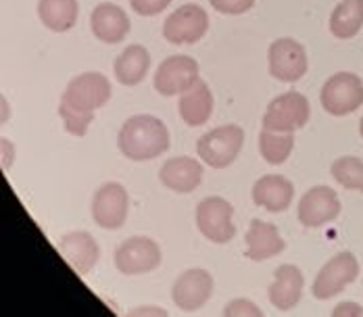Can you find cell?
<instances>
[{
  "label": "cell",
  "mask_w": 363,
  "mask_h": 317,
  "mask_svg": "<svg viewBox=\"0 0 363 317\" xmlns=\"http://www.w3.org/2000/svg\"><path fill=\"white\" fill-rule=\"evenodd\" d=\"M245 144V130L240 126H221L205 136H201L196 142V150L201 161H205L213 169H225L230 167Z\"/></svg>",
  "instance_id": "3957f363"
},
{
  "label": "cell",
  "mask_w": 363,
  "mask_h": 317,
  "mask_svg": "<svg viewBox=\"0 0 363 317\" xmlns=\"http://www.w3.org/2000/svg\"><path fill=\"white\" fill-rule=\"evenodd\" d=\"M363 28V0H342L330 17V32L338 40H349Z\"/></svg>",
  "instance_id": "cb8c5ba5"
},
{
  "label": "cell",
  "mask_w": 363,
  "mask_h": 317,
  "mask_svg": "<svg viewBox=\"0 0 363 317\" xmlns=\"http://www.w3.org/2000/svg\"><path fill=\"white\" fill-rule=\"evenodd\" d=\"M332 177L347 190L363 192V161L357 157H340L332 165Z\"/></svg>",
  "instance_id": "484cf974"
},
{
  "label": "cell",
  "mask_w": 363,
  "mask_h": 317,
  "mask_svg": "<svg viewBox=\"0 0 363 317\" xmlns=\"http://www.w3.org/2000/svg\"><path fill=\"white\" fill-rule=\"evenodd\" d=\"M209 30V15L199 4H182L163 23V38L169 44H196Z\"/></svg>",
  "instance_id": "30bf717a"
},
{
  "label": "cell",
  "mask_w": 363,
  "mask_h": 317,
  "mask_svg": "<svg viewBox=\"0 0 363 317\" xmlns=\"http://www.w3.org/2000/svg\"><path fill=\"white\" fill-rule=\"evenodd\" d=\"M117 146L130 161H152L169 148L167 126L152 115H134L121 126Z\"/></svg>",
  "instance_id": "7a4b0ae2"
},
{
  "label": "cell",
  "mask_w": 363,
  "mask_h": 317,
  "mask_svg": "<svg viewBox=\"0 0 363 317\" xmlns=\"http://www.w3.org/2000/svg\"><path fill=\"white\" fill-rule=\"evenodd\" d=\"M213 294V278L207 269H188L172 288V299L182 311H196L201 309Z\"/></svg>",
  "instance_id": "5bb4252c"
},
{
  "label": "cell",
  "mask_w": 363,
  "mask_h": 317,
  "mask_svg": "<svg viewBox=\"0 0 363 317\" xmlns=\"http://www.w3.org/2000/svg\"><path fill=\"white\" fill-rule=\"evenodd\" d=\"M59 252L77 274H88L101 259V247L88 232H69L59 240Z\"/></svg>",
  "instance_id": "e0dca14e"
},
{
  "label": "cell",
  "mask_w": 363,
  "mask_h": 317,
  "mask_svg": "<svg viewBox=\"0 0 363 317\" xmlns=\"http://www.w3.org/2000/svg\"><path fill=\"white\" fill-rule=\"evenodd\" d=\"M213 11H218L221 15H242L247 11H251L255 0H209Z\"/></svg>",
  "instance_id": "83f0119b"
},
{
  "label": "cell",
  "mask_w": 363,
  "mask_h": 317,
  "mask_svg": "<svg viewBox=\"0 0 363 317\" xmlns=\"http://www.w3.org/2000/svg\"><path fill=\"white\" fill-rule=\"evenodd\" d=\"M292 148H294V134L284 132H269L261 130L259 134V152L269 165H282L289 161Z\"/></svg>",
  "instance_id": "d4e9b609"
},
{
  "label": "cell",
  "mask_w": 363,
  "mask_h": 317,
  "mask_svg": "<svg viewBox=\"0 0 363 317\" xmlns=\"http://www.w3.org/2000/svg\"><path fill=\"white\" fill-rule=\"evenodd\" d=\"M225 317H263V311L247 299H236L223 307Z\"/></svg>",
  "instance_id": "4316f807"
},
{
  "label": "cell",
  "mask_w": 363,
  "mask_h": 317,
  "mask_svg": "<svg viewBox=\"0 0 363 317\" xmlns=\"http://www.w3.org/2000/svg\"><path fill=\"white\" fill-rule=\"evenodd\" d=\"M340 213V201L328 186H315L307 190L298 201V221L305 228H322L334 221Z\"/></svg>",
  "instance_id": "4fadbf2b"
},
{
  "label": "cell",
  "mask_w": 363,
  "mask_h": 317,
  "mask_svg": "<svg viewBox=\"0 0 363 317\" xmlns=\"http://www.w3.org/2000/svg\"><path fill=\"white\" fill-rule=\"evenodd\" d=\"M267 59H269L272 77L286 82V84L298 82L307 73V65H309L303 44L292 38H280L272 42Z\"/></svg>",
  "instance_id": "8fae6325"
},
{
  "label": "cell",
  "mask_w": 363,
  "mask_h": 317,
  "mask_svg": "<svg viewBox=\"0 0 363 317\" xmlns=\"http://www.w3.org/2000/svg\"><path fill=\"white\" fill-rule=\"evenodd\" d=\"M359 134H362V138H363V117H362V121H359Z\"/></svg>",
  "instance_id": "1f68e13d"
},
{
  "label": "cell",
  "mask_w": 363,
  "mask_h": 317,
  "mask_svg": "<svg viewBox=\"0 0 363 317\" xmlns=\"http://www.w3.org/2000/svg\"><path fill=\"white\" fill-rule=\"evenodd\" d=\"M322 106L334 117L351 115L363 105V79L351 71L334 73L322 88Z\"/></svg>",
  "instance_id": "277c9868"
},
{
  "label": "cell",
  "mask_w": 363,
  "mask_h": 317,
  "mask_svg": "<svg viewBox=\"0 0 363 317\" xmlns=\"http://www.w3.org/2000/svg\"><path fill=\"white\" fill-rule=\"evenodd\" d=\"M232 217L234 207L225 199L209 196L196 207V228L213 245H225L236 236V226Z\"/></svg>",
  "instance_id": "8992f818"
},
{
  "label": "cell",
  "mask_w": 363,
  "mask_h": 317,
  "mask_svg": "<svg viewBox=\"0 0 363 317\" xmlns=\"http://www.w3.org/2000/svg\"><path fill=\"white\" fill-rule=\"evenodd\" d=\"M111 94V82L103 73L88 71L73 77L59 105V115L65 123V130L72 136H86L90 123L94 121L96 109L107 105Z\"/></svg>",
  "instance_id": "6da1fadb"
},
{
  "label": "cell",
  "mask_w": 363,
  "mask_h": 317,
  "mask_svg": "<svg viewBox=\"0 0 363 317\" xmlns=\"http://www.w3.org/2000/svg\"><path fill=\"white\" fill-rule=\"evenodd\" d=\"M159 179L178 194H190L203 182V165L192 157H174L159 169Z\"/></svg>",
  "instance_id": "2e32d148"
},
{
  "label": "cell",
  "mask_w": 363,
  "mask_h": 317,
  "mask_svg": "<svg viewBox=\"0 0 363 317\" xmlns=\"http://www.w3.org/2000/svg\"><path fill=\"white\" fill-rule=\"evenodd\" d=\"M115 77L123 86H138L150 69V55L145 46L132 44L115 61Z\"/></svg>",
  "instance_id": "7402d4cb"
},
{
  "label": "cell",
  "mask_w": 363,
  "mask_h": 317,
  "mask_svg": "<svg viewBox=\"0 0 363 317\" xmlns=\"http://www.w3.org/2000/svg\"><path fill=\"white\" fill-rule=\"evenodd\" d=\"M161 248L146 236H132L115 250V267L123 276H143L161 265Z\"/></svg>",
  "instance_id": "52a82bcc"
},
{
  "label": "cell",
  "mask_w": 363,
  "mask_h": 317,
  "mask_svg": "<svg viewBox=\"0 0 363 317\" xmlns=\"http://www.w3.org/2000/svg\"><path fill=\"white\" fill-rule=\"evenodd\" d=\"M359 276V263L353 252H338L320 269L313 282V296L318 301H328L340 294L349 284H353Z\"/></svg>",
  "instance_id": "ba28073f"
},
{
  "label": "cell",
  "mask_w": 363,
  "mask_h": 317,
  "mask_svg": "<svg viewBox=\"0 0 363 317\" xmlns=\"http://www.w3.org/2000/svg\"><path fill=\"white\" fill-rule=\"evenodd\" d=\"M169 4L172 0H130L132 11H136L140 17H155L163 13Z\"/></svg>",
  "instance_id": "f1b7e54d"
},
{
  "label": "cell",
  "mask_w": 363,
  "mask_h": 317,
  "mask_svg": "<svg viewBox=\"0 0 363 317\" xmlns=\"http://www.w3.org/2000/svg\"><path fill=\"white\" fill-rule=\"evenodd\" d=\"M77 0H38V17L50 32L65 34L77 21Z\"/></svg>",
  "instance_id": "603a6c76"
},
{
  "label": "cell",
  "mask_w": 363,
  "mask_h": 317,
  "mask_svg": "<svg viewBox=\"0 0 363 317\" xmlns=\"http://www.w3.org/2000/svg\"><path fill=\"white\" fill-rule=\"evenodd\" d=\"M294 186L284 176H263L255 182L253 203L269 213H282L291 207Z\"/></svg>",
  "instance_id": "d6986e66"
},
{
  "label": "cell",
  "mask_w": 363,
  "mask_h": 317,
  "mask_svg": "<svg viewBox=\"0 0 363 317\" xmlns=\"http://www.w3.org/2000/svg\"><path fill=\"white\" fill-rule=\"evenodd\" d=\"M286 248L278 228L274 223L253 219L247 232V259L251 261H265L280 255Z\"/></svg>",
  "instance_id": "44dd1931"
},
{
  "label": "cell",
  "mask_w": 363,
  "mask_h": 317,
  "mask_svg": "<svg viewBox=\"0 0 363 317\" xmlns=\"http://www.w3.org/2000/svg\"><path fill=\"white\" fill-rule=\"evenodd\" d=\"M199 79V63L188 55L165 59L155 73V90L163 96L184 94Z\"/></svg>",
  "instance_id": "7c38bea8"
},
{
  "label": "cell",
  "mask_w": 363,
  "mask_h": 317,
  "mask_svg": "<svg viewBox=\"0 0 363 317\" xmlns=\"http://www.w3.org/2000/svg\"><path fill=\"white\" fill-rule=\"evenodd\" d=\"M309 115H311V106L307 96L298 92H284L269 103L263 115V128L269 132L294 134L296 130L307 126Z\"/></svg>",
  "instance_id": "5b68a950"
},
{
  "label": "cell",
  "mask_w": 363,
  "mask_h": 317,
  "mask_svg": "<svg viewBox=\"0 0 363 317\" xmlns=\"http://www.w3.org/2000/svg\"><path fill=\"white\" fill-rule=\"evenodd\" d=\"M332 316L334 317H342V316L363 317V307L362 305H355V303H340V305H336V307H334Z\"/></svg>",
  "instance_id": "f546056e"
},
{
  "label": "cell",
  "mask_w": 363,
  "mask_h": 317,
  "mask_svg": "<svg viewBox=\"0 0 363 317\" xmlns=\"http://www.w3.org/2000/svg\"><path fill=\"white\" fill-rule=\"evenodd\" d=\"M145 313H155V316H167V311H165V309H152V307H148V309H145V307H143V309H134V311H132V316H145Z\"/></svg>",
  "instance_id": "4dcf8cb0"
},
{
  "label": "cell",
  "mask_w": 363,
  "mask_h": 317,
  "mask_svg": "<svg viewBox=\"0 0 363 317\" xmlns=\"http://www.w3.org/2000/svg\"><path fill=\"white\" fill-rule=\"evenodd\" d=\"M90 28H92V34L96 35V40L105 44H119L130 34L132 23H130L128 13L121 6L113 2H101L90 15Z\"/></svg>",
  "instance_id": "9a60e30c"
},
{
  "label": "cell",
  "mask_w": 363,
  "mask_h": 317,
  "mask_svg": "<svg viewBox=\"0 0 363 317\" xmlns=\"http://www.w3.org/2000/svg\"><path fill=\"white\" fill-rule=\"evenodd\" d=\"M130 211V194L128 190L117 184H103L92 196V219L103 230H119Z\"/></svg>",
  "instance_id": "9c48e42d"
},
{
  "label": "cell",
  "mask_w": 363,
  "mask_h": 317,
  "mask_svg": "<svg viewBox=\"0 0 363 317\" xmlns=\"http://www.w3.org/2000/svg\"><path fill=\"white\" fill-rule=\"evenodd\" d=\"M178 111L186 126L190 128L205 126L213 113V94L209 86L203 79H196L184 94H180Z\"/></svg>",
  "instance_id": "ffe728a7"
},
{
  "label": "cell",
  "mask_w": 363,
  "mask_h": 317,
  "mask_svg": "<svg viewBox=\"0 0 363 317\" xmlns=\"http://www.w3.org/2000/svg\"><path fill=\"white\" fill-rule=\"evenodd\" d=\"M303 272L296 265H280L274 274V282L267 290L269 303L278 309V311H291L298 305L301 294H303Z\"/></svg>",
  "instance_id": "ac0fdd59"
}]
</instances>
